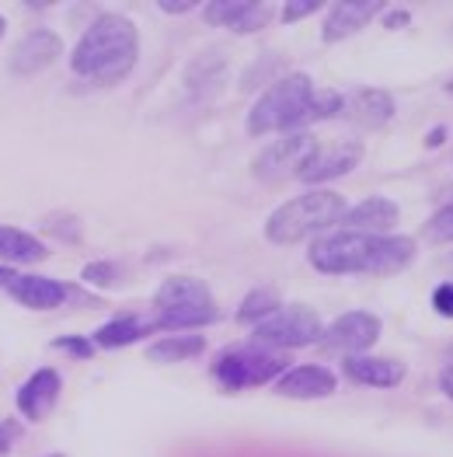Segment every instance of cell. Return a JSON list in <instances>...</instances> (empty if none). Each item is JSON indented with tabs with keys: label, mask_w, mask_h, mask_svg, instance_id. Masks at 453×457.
Segmentation results:
<instances>
[{
	"label": "cell",
	"mask_w": 453,
	"mask_h": 457,
	"mask_svg": "<svg viewBox=\"0 0 453 457\" xmlns=\"http://www.w3.org/2000/svg\"><path fill=\"white\" fill-rule=\"evenodd\" d=\"M418 245L405 234H359L339 230L328 237H317L307 252L310 266L325 276H352V272H401L416 262Z\"/></svg>",
	"instance_id": "1"
},
{
	"label": "cell",
	"mask_w": 453,
	"mask_h": 457,
	"mask_svg": "<svg viewBox=\"0 0 453 457\" xmlns=\"http://www.w3.org/2000/svg\"><path fill=\"white\" fill-rule=\"evenodd\" d=\"M345 112L339 91H314L307 74H286L268 84L248 112V133H301V126L314 119H332Z\"/></svg>",
	"instance_id": "2"
},
{
	"label": "cell",
	"mask_w": 453,
	"mask_h": 457,
	"mask_svg": "<svg viewBox=\"0 0 453 457\" xmlns=\"http://www.w3.org/2000/svg\"><path fill=\"white\" fill-rule=\"evenodd\" d=\"M140 56V32L126 14H98L70 53V71L87 84L112 87L133 74Z\"/></svg>",
	"instance_id": "3"
},
{
	"label": "cell",
	"mask_w": 453,
	"mask_h": 457,
	"mask_svg": "<svg viewBox=\"0 0 453 457\" xmlns=\"http://www.w3.org/2000/svg\"><path fill=\"white\" fill-rule=\"evenodd\" d=\"M345 213H349V206L339 192L310 189L297 199H286L279 210H272V217L265 220V237H268V245H297L310 234H321V230L342 224Z\"/></svg>",
	"instance_id": "4"
},
{
	"label": "cell",
	"mask_w": 453,
	"mask_h": 457,
	"mask_svg": "<svg viewBox=\"0 0 453 457\" xmlns=\"http://www.w3.org/2000/svg\"><path fill=\"white\" fill-rule=\"evenodd\" d=\"M290 370L286 349H265V345H230L213 360V378L224 387H262Z\"/></svg>",
	"instance_id": "5"
},
{
	"label": "cell",
	"mask_w": 453,
	"mask_h": 457,
	"mask_svg": "<svg viewBox=\"0 0 453 457\" xmlns=\"http://www.w3.org/2000/svg\"><path fill=\"white\" fill-rule=\"evenodd\" d=\"M255 343L276 345V349H293V345H310L321 343L325 328H321V318L317 311L307 304H286L279 307L276 314H268L265 321L255 325Z\"/></svg>",
	"instance_id": "6"
},
{
	"label": "cell",
	"mask_w": 453,
	"mask_h": 457,
	"mask_svg": "<svg viewBox=\"0 0 453 457\" xmlns=\"http://www.w3.org/2000/svg\"><path fill=\"white\" fill-rule=\"evenodd\" d=\"M314 154H317V140L310 137V133H286V137H279L276 144H268L259 157H255V175L265 179V182H279V179H286V175H293V179H301V171L314 161Z\"/></svg>",
	"instance_id": "7"
},
{
	"label": "cell",
	"mask_w": 453,
	"mask_h": 457,
	"mask_svg": "<svg viewBox=\"0 0 453 457\" xmlns=\"http://www.w3.org/2000/svg\"><path fill=\"white\" fill-rule=\"evenodd\" d=\"M380 339V318L370 314V311H345L339 314L325 336H321V345L328 353H349V356H363V349Z\"/></svg>",
	"instance_id": "8"
},
{
	"label": "cell",
	"mask_w": 453,
	"mask_h": 457,
	"mask_svg": "<svg viewBox=\"0 0 453 457\" xmlns=\"http://www.w3.org/2000/svg\"><path fill=\"white\" fill-rule=\"evenodd\" d=\"M63 53V42L53 29H32L25 32L21 42H14L11 49V74L18 77H32L42 74L45 67H53Z\"/></svg>",
	"instance_id": "9"
},
{
	"label": "cell",
	"mask_w": 453,
	"mask_h": 457,
	"mask_svg": "<svg viewBox=\"0 0 453 457\" xmlns=\"http://www.w3.org/2000/svg\"><path fill=\"white\" fill-rule=\"evenodd\" d=\"M202 18L210 25H224L230 32L248 36L272 21V11H268V4H255V0H210L202 7Z\"/></svg>",
	"instance_id": "10"
},
{
	"label": "cell",
	"mask_w": 453,
	"mask_h": 457,
	"mask_svg": "<svg viewBox=\"0 0 453 457\" xmlns=\"http://www.w3.org/2000/svg\"><path fill=\"white\" fill-rule=\"evenodd\" d=\"M60 391H63V378L53 367H42V370H36L29 381L18 387V412L29 422H42L53 412Z\"/></svg>",
	"instance_id": "11"
},
{
	"label": "cell",
	"mask_w": 453,
	"mask_h": 457,
	"mask_svg": "<svg viewBox=\"0 0 453 457\" xmlns=\"http://www.w3.org/2000/svg\"><path fill=\"white\" fill-rule=\"evenodd\" d=\"M7 294L29 311H53L70 297V287L49 276H36V272H18L7 287Z\"/></svg>",
	"instance_id": "12"
},
{
	"label": "cell",
	"mask_w": 453,
	"mask_h": 457,
	"mask_svg": "<svg viewBox=\"0 0 453 457\" xmlns=\"http://www.w3.org/2000/svg\"><path fill=\"white\" fill-rule=\"evenodd\" d=\"M359 161H363V144H359V140H345V144H335V147H328V151L317 147L314 161L301 171V182H307V186H314V182H332V179H339V175H349Z\"/></svg>",
	"instance_id": "13"
},
{
	"label": "cell",
	"mask_w": 453,
	"mask_h": 457,
	"mask_svg": "<svg viewBox=\"0 0 453 457\" xmlns=\"http://www.w3.org/2000/svg\"><path fill=\"white\" fill-rule=\"evenodd\" d=\"M339 378L328 370V367H317V363H301V367H290L279 381L276 391L286 395V398H328L335 391Z\"/></svg>",
	"instance_id": "14"
},
{
	"label": "cell",
	"mask_w": 453,
	"mask_h": 457,
	"mask_svg": "<svg viewBox=\"0 0 453 457\" xmlns=\"http://www.w3.org/2000/svg\"><path fill=\"white\" fill-rule=\"evenodd\" d=\"M380 7H383L380 0H342L325 14L321 36H325V42H342V38L356 36L363 25H370V18Z\"/></svg>",
	"instance_id": "15"
},
{
	"label": "cell",
	"mask_w": 453,
	"mask_h": 457,
	"mask_svg": "<svg viewBox=\"0 0 453 457\" xmlns=\"http://www.w3.org/2000/svg\"><path fill=\"white\" fill-rule=\"evenodd\" d=\"M398 217H401V206L394 199L370 195L359 206H352L342 224H345V230H359V234H387L398 224Z\"/></svg>",
	"instance_id": "16"
},
{
	"label": "cell",
	"mask_w": 453,
	"mask_h": 457,
	"mask_svg": "<svg viewBox=\"0 0 453 457\" xmlns=\"http://www.w3.org/2000/svg\"><path fill=\"white\" fill-rule=\"evenodd\" d=\"M408 367L401 360H380V356H349L345 360V378L370 387H398L405 381Z\"/></svg>",
	"instance_id": "17"
},
{
	"label": "cell",
	"mask_w": 453,
	"mask_h": 457,
	"mask_svg": "<svg viewBox=\"0 0 453 457\" xmlns=\"http://www.w3.org/2000/svg\"><path fill=\"white\" fill-rule=\"evenodd\" d=\"M157 311H171V307H189V304H213L210 301V287L195 276H168L157 294H153Z\"/></svg>",
	"instance_id": "18"
},
{
	"label": "cell",
	"mask_w": 453,
	"mask_h": 457,
	"mask_svg": "<svg viewBox=\"0 0 453 457\" xmlns=\"http://www.w3.org/2000/svg\"><path fill=\"white\" fill-rule=\"evenodd\" d=\"M49 255V248L38 241L36 234L11 224H0V262H18V266H32Z\"/></svg>",
	"instance_id": "19"
},
{
	"label": "cell",
	"mask_w": 453,
	"mask_h": 457,
	"mask_svg": "<svg viewBox=\"0 0 453 457\" xmlns=\"http://www.w3.org/2000/svg\"><path fill=\"white\" fill-rule=\"evenodd\" d=\"M349 115H352L356 122L370 126V129H380V126H387L391 115H394V98H391L387 91H380V87L359 91V95L352 98V105H349Z\"/></svg>",
	"instance_id": "20"
},
{
	"label": "cell",
	"mask_w": 453,
	"mask_h": 457,
	"mask_svg": "<svg viewBox=\"0 0 453 457\" xmlns=\"http://www.w3.org/2000/svg\"><path fill=\"white\" fill-rule=\"evenodd\" d=\"M217 318H220V311H217L213 304L171 307V311H157V321H151V328H164V332H182V328L213 325Z\"/></svg>",
	"instance_id": "21"
},
{
	"label": "cell",
	"mask_w": 453,
	"mask_h": 457,
	"mask_svg": "<svg viewBox=\"0 0 453 457\" xmlns=\"http://www.w3.org/2000/svg\"><path fill=\"white\" fill-rule=\"evenodd\" d=\"M151 332V321H140L133 314H119L112 321H105L98 332H95V345H105V349H122V345L136 343Z\"/></svg>",
	"instance_id": "22"
},
{
	"label": "cell",
	"mask_w": 453,
	"mask_h": 457,
	"mask_svg": "<svg viewBox=\"0 0 453 457\" xmlns=\"http://www.w3.org/2000/svg\"><path fill=\"white\" fill-rule=\"evenodd\" d=\"M224 84V56L220 53H206L199 60H192L189 67V87L195 95H217Z\"/></svg>",
	"instance_id": "23"
},
{
	"label": "cell",
	"mask_w": 453,
	"mask_h": 457,
	"mask_svg": "<svg viewBox=\"0 0 453 457\" xmlns=\"http://www.w3.org/2000/svg\"><path fill=\"white\" fill-rule=\"evenodd\" d=\"M202 349H206V339H199V336H168V339L147 345V356L157 363H182V360L199 356Z\"/></svg>",
	"instance_id": "24"
},
{
	"label": "cell",
	"mask_w": 453,
	"mask_h": 457,
	"mask_svg": "<svg viewBox=\"0 0 453 457\" xmlns=\"http://www.w3.org/2000/svg\"><path fill=\"white\" fill-rule=\"evenodd\" d=\"M279 311V297H276V290H251L241 307H237V321H265L268 314H276Z\"/></svg>",
	"instance_id": "25"
},
{
	"label": "cell",
	"mask_w": 453,
	"mask_h": 457,
	"mask_svg": "<svg viewBox=\"0 0 453 457\" xmlns=\"http://www.w3.org/2000/svg\"><path fill=\"white\" fill-rule=\"evenodd\" d=\"M422 237L429 245H443V241H453V203H447L436 217H429L422 224Z\"/></svg>",
	"instance_id": "26"
},
{
	"label": "cell",
	"mask_w": 453,
	"mask_h": 457,
	"mask_svg": "<svg viewBox=\"0 0 453 457\" xmlns=\"http://www.w3.org/2000/svg\"><path fill=\"white\" fill-rule=\"evenodd\" d=\"M53 349H67L77 360H91L95 356V339H84V336H60Z\"/></svg>",
	"instance_id": "27"
},
{
	"label": "cell",
	"mask_w": 453,
	"mask_h": 457,
	"mask_svg": "<svg viewBox=\"0 0 453 457\" xmlns=\"http://www.w3.org/2000/svg\"><path fill=\"white\" fill-rule=\"evenodd\" d=\"M80 279L91 283V287H109L115 279V266L112 262H87L84 272H80Z\"/></svg>",
	"instance_id": "28"
},
{
	"label": "cell",
	"mask_w": 453,
	"mask_h": 457,
	"mask_svg": "<svg viewBox=\"0 0 453 457\" xmlns=\"http://www.w3.org/2000/svg\"><path fill=\"white\" fill-rule=\"evenodd\" d=\"M317 7H321L317 0H290V4H283V14H279V18H283L286 25H293V21H301L307 14H314Z\"/></svg>",
	"instance_id": "29"
},
{
	"label": "cell",
	"mask_w": 453,
	"mask_h": 457,
	"mask_svg": "<svg viewBox=\"0 0 453 457\" xmlns=\"http://www.w3.org/2000/svg\"><path fill=\"white\" fill-rule=\"evenodd\" d=\"M432 307H436V314L453 318V283H440V287H436V294H432Z\"/></svg>",
	"instance_id": "30"
},
{
	"label": "cell",
	"mask_w": 453,
	"mask_h": 457,
	"mask_svg": "<svg viewBox=\"0 0 453 457\" xmlns=\"http://www.w3.org/2000/svg\"><path fill=\"white\" fill-rule=\"evenodd\" d=\"M18 444V422H0V457H7Z\"/></svg>",
	"instance_id": "31"
},
{
	"label": "cell",
	"mask_w": 453,
	"mask_h": 457,
	"mask_svg": "<svg viewBox=\"0 0 453 457\" xmlns=\"http://www.w3.org/2000/svg\"><path fill=\"white\" fill-rule=\"evenodd\" d=\"M157 7H161L164 14H185V11H195L199 4H195V0H161Z\"/></svg>",
	"instance_id": "32"
},
{
	"label": "cell",
	"mask_w": 453,
	"mask_h": 457,
	"mask_svg": "<svg viewBox=\"0 0 453 457\" xmlns=\"http://www.w3.org/2000/svg\"><path fill=\"white\" fill-rule=\"evenodd\" d=\"M408 21H412V14H408V11H387V18H383V25H387V29H405Z\"/></svg>",
	"instance_id": "33"
},
{
	"label": "cell",
	"mask_w": 453,
	"mask_h": 457,
	"mask_svg": "<svg viewBox=\"0 0 453 457\" xmlns=\"http://www.w3.org/2000/svg\"><path fill=\"white\" fill-rule=\"evenodd\" d=\"M14 276H18V272H14L11 266H0V287H11V279H14Z\"/></svg>",
	"instance_id": "34"
},
{
	"label": "cell",
	"mask_w": 453,
	"mask_h": 457,
	"mask_svg": "<svg viewBox=\"0 0 453 457\" xmlns=\"http://www.w3.org/2000/svg\"><path fill=\"white\" fill-rule=\"evenodd\" d=\"M440 384H443V391H447V395L453 398V370H450V367L443 370V378H440Z\"/></svg>",
	"instance_id": "35"
},
{
	"label": "cell",
	"mask_w": 453,
	"mask_h": 457,
	"mask_svg": "<svg viewBox=\"0 0 453 457\" xmlns=\"http://www.w3.org/2000/svg\"><path fill=\"white\" fill-rule=\"evenodd\" d=\"M443 137H447V129L440 126V129H432V133H429V140H425V144H429V147H436V144H443Z\"/></svg>",
	"instance_id": "36"
},
{
	"label": "cell",
	"mask_w": 453,
	"mask_h": 457,
	"mask_svg": "<svg viewBox=\"0 0 453 457\" xmlns=\"http://www.w3.org/2000/svg\"><path fill=\"white\" fill-rule=\"evenodd\" d=\"M4 32H7V21H4V14H0V38H4Z\"/></svg>",
	"instance_id": "37"
},
{
	"label": "cell",
	"mask_w": 453,
	"mask_h": 457,
	"mask_svg": "<svg viewBox=\"0 0 453 457\" xmlns=\"http://www.w3.org/2000/svg\"><path fill=\"white\" fill-rule=\"evenodd\" d=\"M447 367H450V370H453V349H450V353H447Z\"/></svg>",
	"instance_id": "38"
},
{
	"label": "cell",
	"mask_w": 453,
	"mask_h": 457,
	"mask_svg": "<svg viewBox=\"0 0 453 457\" xmlns=\"http://www.w3.org/2000/svg\"><path fill=\"white\" fill-rule=\"evenodd\" d=\"M443 87H447V91H450V95H453V77H450V80H447V84H443Z\"/></svg>",
	"instance_id": "39"
},
{
	"label": "cell",
	"mask_w": 453,
	"mask_h": 457,
	"mask_svg": "<svg viewBox=\"0 0 453 457\" xmlns=\"http://www.w3.org/2000/svg\"><path fill=\"white\" fill-rule=\"evenodd\" d=\"M49 457H63V454H49Z\"/></svg>",
	"instance_id": "40"
}]
</instances>
